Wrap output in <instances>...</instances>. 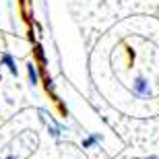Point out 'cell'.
I'll return each instance as SVG.
<instances>
[{
  "mask_svg": "<svg viewBox=\"0 0 159 159\" xmlns=\"http://www.w3.org/2000/svg\"><path fill=\"white\" fill-rule=\"evenodd\" d=\"M2 159H19L17 155H6V157H2Z\"/></svg>",
  "mask_w": 159,
  "mask_h": 159,
  "instance_id": "9c48e42d",
  "label": "cell"
},
{
  "mask_svg": "<svg viewBox=\"0 0 159 159\" xmlns=\"http://www.w3.org/2000/svg\"><path fill=\"white\" fill-rule=\"evenodd\" d=\"M56 103H58V112L66 118V116H68V107H66V103H64V101H60V99H56Z\"/></svg>",
  "mask_w": 159,
  "mask_h": 159,
  "instance_id": "ba28073f",
  "label": "cell"
},
{
  "mask_svg": "<svg viewBox=\"0 0 159 159\" xmlns=\"http://www.w3.org/2000/svg\"><path fill=\"white\" fill-rule=\"evenodd\" d=\"M25 68H27V79H29V85H31V87L39 85V68H37L35 62H27V64H25Z\"/></svg>",
  "mask_w": 159,
  "mask_h": 159,
  "instance_id": "3957f363",
  "label": "cell"
},
{
  "mask_svg": "<svg viewBox=\"0 0 159 159\" xmlns=\"http://www.w3.org/2000/svg\"><path fill=\"white\" fill-rule=\"evenodd\" d=\"M0 64H4L8 70H11L12 77H17L19 75V68H17V60H15V56H12L11 52H4L2 56H0Z\"/></svg>",
  "mask_w": 159,
  "mask_h": 159,
  "instance_id": "7a4b0ae2",
  "label": "cell"
},
{
  "mask_svg": "<svg viewBox=\"0 0 159 159\" xmlns=\"http://www.w3.org/2000/svg\"><path fill=\"white\" fill-rule=\"evenodd\" d=\"M132 95L139 97V99H151L153 91H151V85H149V81L145 77L134 79V83H132Z\"/></svg>",
  "mask_w": 159,
  "mask_h": 159,
  "instance_id": "6da1fadb",
  "label": "cell"
},
{
  "mask_svg": "<svg viewBox=\"0 0 159 159\" xmlns=\"http://www.w3.org/2000/svg\"><path fill=\"white\" fill-rule=\"evenodd\" d=\"M43 85H46V91H48V93L54 95V81H52V77L46 72V68H43ZM54 99H58V97L54 95Z\"/></svg>",
  "mask_w": 159,
  "mask_h": 159,
  "instance_id": "52a82bcc",
  "label": "cell"
},
{
  "mask_svg": "<svg viewBox=\"0 0 159 159\" xmlns=\"http://www.w3.org/2000/svg\"><path fill=\"white\" fill-rule=\"evenodd\" d=\"M141 159H159L157 155H149V157H141Z\"/></svg>",
  "mask_w": 159,
  "mask_h": 159,
  "instance_id": "30bf717a",
  "label": "cell"
},
{
  "mask_svg": "<svg viewBox=\"0 0 159 159\" xmlns=\"http://www.w3.org/2000/svg\"><path fill=\"white\" fill-rule=\"evenodd\" d=\"M33 56H35V60H37V68H41V70H43V66L48 64V60H46V52H43V48L39 46V43H35V46H33Z\"/></svg>",
  "mask_w": 159,
  "mask_h": 159,
  "instance_id": "5b68a950",
  "label": "cell"
},
{
  "mask_svg": "<svg viewBox=\"0 0 159 159\" xmlns=\"http://www.w3.org/2000/svg\"><path fill=\"white\" fill-rule=\"evenodd\" d=\"M101 141H103V136L95 132V134H89V136H85V139H83L81 147H83V149H93L95 145H99Z\"/></svg>",
  "mask_w": 159,
  "mask_h": 159,
  "instance_id": "277c9868",
  "label": "cell"
},
{
  "mask_svg": "<svg viewBox=\"0 0 159 159\" xmlns=\"http://www.w3.org/2000/svg\"><path fill=\"white\" fill-rule=\"evenodd\" d=\"M48 134L52 136L54 141H60V139H62V126L56 124L54 120H50V122H48Z\"/></svg>",
  "mask_w": 159,
  "mask_h": 159,
  "instance_id": "8992f818",
  "label": "cell"
}]
</instances>
